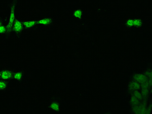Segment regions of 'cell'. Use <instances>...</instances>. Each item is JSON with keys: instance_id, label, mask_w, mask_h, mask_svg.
Returning a JSON list of instances; mask_svg holds the SVG:
<instances>
[{"instance_id": "6da1fadb", "label": "cell", "mask_w": 152, "mask_h": 114, "mask_svg": "<svg viewBox=\"0 0 152 114\" xmlns=\"http://www.w3.org/2000/svg\"><path fill=\"white\" fill-rule=\"evenodd\" d=\"M17 1L18 0H12V2L8 3V6L10 7V14L8 23L6 25L7 32L5 34L6 39H8L12 32V27L14 22L16 18L15 11V8L17 3Z\"/></svg>"}, {"instance_id": "7a4b0ae2", "label": "cell", "mask_w": 152, "mask_h": 114, "mask_svg": "<svg viewBox=\"0 0 152 114\" xmlns=\"http://www.w3.org/2000/svg\"><path fill=\"white\" fill-rule=\"evenodd\" d=\"M24 29L22 21L16 18L12 27V32L14 33L15 35L18 37L20 36L23 32Z\"/></svg>"}, {"instance_id": "3957f363", "label": "cell", "mask_w": 152, "mask_h": 114, "mask_svg": "<svg viewBox=\"0 0 152 114\" xmlns=\"http://www.w3.org/2000/svg\"><path fill=\"white\" fill-rule=\"evenodd\" d=\"M14 71L9 68H4L1 71V79L4 80H9L13 78Z\"/></svg>"}, {"instance_id": "277c9868", "label": "cell", "mask_w": 152, "mask_h": 114, "mask_svg": "<svg viewBox=\"0 0 152 114\" xmlns=\"http://www.w3.org/2000/svg\"><path fill=\"white\" fill-rule=\"evenodd\" d=\"M22 22L25 29L27 30L33 31L35 29L36 25L38 24L37 21L36 20H26L22 21Z\"/></svg>"}, {"instance_id": "5b68a950", "label": "cell", "mask_w": 152, "mask_h": 114, "mask_svg": "<svg viewBox=\"0 0 152 114\" xmlns=\"http://www.w3.org/2000/svg\"><path fill=\"white\" fill-rule=\"evenodd\" d=\"M49 106L51 109L54 111L58 112L60 110L59 104L58 101L56 100H53L51 101L49 104Z\"/></svg>"}, {"instance_id": "8992f818", "label": "cell", "mask_w": 152, "mask_h": 114, "mask_svg": "<svg viewBox=\"0 0 152 114\" xmlns=\"http://www.w3.org/2000/svg\"><path fill=\"white\" fill-rule=\"evenodd\" d=\"M52 22H53V20L51 18H45L38 20L37 24L44 25H49L51 24Z\"/></svg>"}, {"instance_id": "52a82bcc", "label": "cell", "mask_w": 152, "mask_h": 114, "mask_svg": "<svg viewBox=\"0 0 152 114\" xmlns=\"http://www.w3.org/2000/svg\"><path fill=\"white\" fill-rule=\"evenodd\" d=\"M9 86V82L7 80L0 79V91L4 92Z\"/></svg>"}, {"instance_id": "ba28073f", "label": "cell", "mask_w": 152, "mask_h": 114, "mask_svg": "<svg viewBox=\"0 0 152 114\" xmlns=\"http://www.w3.org/2000/svg\"><path fill=\"white\" fill-rule=\"evenodd\" d=\"M23 77V73L22 71H18L14 73L13 78L18 81H21Z\"/></svg>"}, {"instance_id": "9c48e42d", "label": "cell", "mask_w": 152, "mask_h": 114, "mask_svg": "<svg viewBox=\"0 0 152 114\" xmlns=\"http://www.w3.org/2000/svg\"><path fill=\"white\" fill-rule=\"evenodd\" d=\"M135 80L137 82L143 83L145 82L146 80V77L144 74H138L136 75L135 77Z\"/></svg>"}, {"instance_id": "30bf717a", "label": "cell", "mask_w": 152, "mask_h": 114, "mask_svg": "<svg viewBox=\"0 0 152 114\" xmlns=\"http://www.w3.org/2000/svg\"><path fill=\"white\" fill-rule=\"evenodd\" d=\"M82 14H83V12L80 9H78L77 10H75L73 13V15H74V17L78 18V19H81L82 16Z\"/></svg>"}, {"instance_id": "8fae6325", "label": "cell", "mask_w": 152, "mask_h": 114, "mask_svg": "<svg viewBox=\"0 0 152 114\" xmlns=\"http://www.w3.org/2000/svg\"><path fill=\"white\" fill-rule=\"evenodd\" d=\"M6 32H7L6 26L4 25H2L1 26H0V34L5 35Z\"/></svg>"}, {"instance_id": "7c38bea8", "label": "cell", "mask_w": 152, "mask_h": 114, "mask_svg": "<svg viewBox=\"0 0 152 114\" xmlns=\"http://www.w3.org/2000/svg\"><path fill=\"white\" fill-rule=\"evenodd\" d=\"M133 24L134 26L136 27H139L142 25V22L140 19H135L133 20Z\"/></svg>"}, {"instance_id": "4fadbf2b", "label": "cell", "mask_w": 152, "mask_h": 114, "mask_svg": "<svg viewBox=\"0 0 152 114\" xmlns=\"http://www.w3.org/2000/svg\"><path fill=\"white\" fill-rule=\"evenodd\" d=\"M131 87L132 89H138L140 87V85H139V84L138 82H135L132 83V84L131 85Z\"/></svg>"}, {"instance_id": "5bb4252c", "label": "cell", "mask_w": 152, "mask_h": 114, "mask_svg": "<svg viewBox=\"0 0 152 114\" xmlns=\"http://www.w3.org/2000/svg\"><path fill=\"white\" fill-rule=\"evenodd\" d=\"M133 19H128L126 22V25L129 27H131L134 26Z\"/></svg>"}, {"instance_id": "9a60e30c", "label": "cell", "mask_w": 152, "mask_h": 114, "mask_svg": "<svg viewBox=\"0 0 152 114\" xmlns=\"http://www.w3.org/2000/svg\"><path fill=\"white\" fill-rule=\"evenodd\" d=\"M7 20L6 18H2L0 17V26H1L2 25H3L4 22H5Z\"/></svg>"}, {"instance_id": "2e32d148", "label": "cell", "mask_w": 152, "mask_h": 114, "mask_svg": "<svg viewBox=\"0 0 152 114\" xmlns=\"http://www.w3.org/2000/svg\"><path fill=\"white\" fill-rule=\"evenodd\" d=\"M1 71L0 70V79H1Z\"/></svg>"}]
</instances>
